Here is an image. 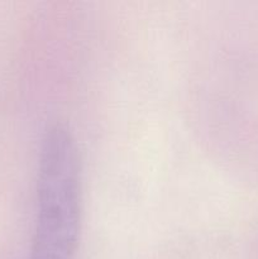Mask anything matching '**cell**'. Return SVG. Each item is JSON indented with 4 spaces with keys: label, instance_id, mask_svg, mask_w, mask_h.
Segmentation results:
<instances>
[{
    "label": "cell",
    "instance_id": "obj_1",
    "mask_svg": "<svg viewBox=\"0 0 258 259\" xmlns=\"http://www.w3.org/2000/svg\"><path fill=\"white\" fill-rule=\"evenodd\" d=\"M80 223V154L70 129L57 123L46 132L40 149L30 259H75Z\"/></svg>",
    "mask_w": 258,
    "mask_h": 259
}]
</instances>
